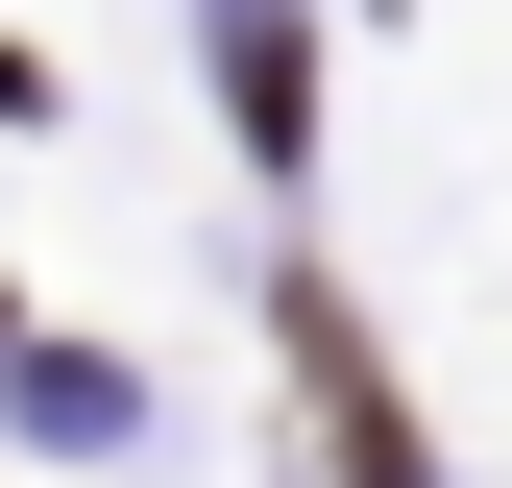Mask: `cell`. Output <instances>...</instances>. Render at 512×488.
<instances>
[{"label": "cell", "mask_w": 512, "mask_h": 488, "mask_svg": "<svg viewBox=\"0 0 512 488\" xmlns=\"http://www.w3.org/2000/svg\"><path fill=\"white\" fill-rule=\"evenodd\" d=\"M293 366H317V440H342V488H415V415H391V366L342 342V293H293Z\"/></svg>", "instance_id": "6da1fadb"}, {"label": "cell", "mask_w": 512, "mask_h": 488, "mask_svg": "<svg viewBox=\"0 0 512 488\" xmlns=\"http://www.w3.org/2000/svg\"><path fill=\"white\" fill-rule=\"evenodd\" d=\"M220 122H244V147H317V49H293V0H220Z\"/></svg>", "instance_id": "7a4b0ae2"}]
</instances>
